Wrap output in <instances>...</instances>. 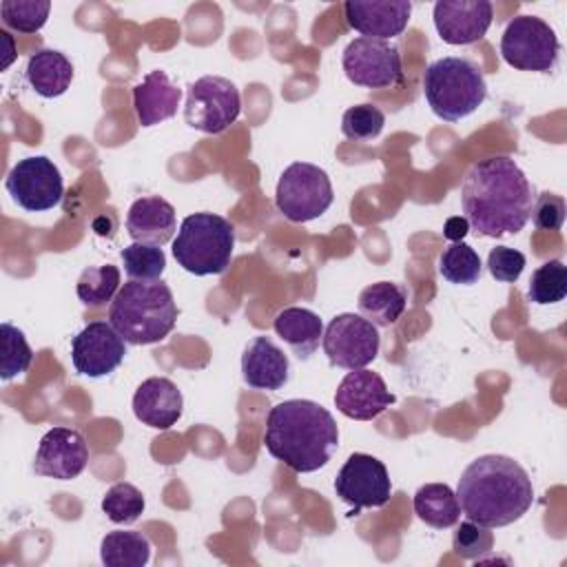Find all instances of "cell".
Listing matches in <instances>:
<instances>
[{
    "label": "cell",
    "instance_id": "cell-1",
    "mask_svg": "<svg viewBox=\"0 0 567 567\" xmlns=\"http://www.w3.org/2000/svg\"><path fill=\"white\" fill-rule=\"evenodd\" d=\"M534 188L520 166L507 155L476 159L461 184L467 224L483 237L516 235L529 221Z\"/></svg>",
    "mask_w": 567,
    "mask_h": 567
},
{
    "label": "cell",
    "instance_id": "cell-2",
    "mask_svg": "<svg viewBox=\"0 0 567 567\" xmlns=\"http://www.w3.org/2000/svg\"><path fill=\"white\" fill-rule=\"evenodd\" d=\"M456 498L470 520L494 529L516 523L532 507L534 485L518 461L483 454L463 470Z\"/></svg>",
    "mask_w": 567,
    "mask_h": 567
},
{
    "label": "cell",
    "instance_id": "cell-3",
    "mask_svg": "<svg viewBox=\"0 0 567 567\" xmlns=\"http://www.w3.org/2000/svg\"><path fill=\"white\" fill-rule=\"evenodd\" d=\"M264 445L272 458L292 472L310 474L332 458L339 445V427L321 403L288 399L270 408Z\"/></svg>",
    "mask_w": 567,
    "mask_h": 567
},
{
    "label": "cell",
    "instance_id": "cell-4",
    "mask_svg": "<svg viewBox=\"0 0 567 567\" xmlns=\"http://www.w3.org/2000/svg\"><path fill=\"white\" fill-rule=\"evenodd\" d=\"M109 321L131 346L157 343L175 328L177 303L162 279H131L113 297Z\"/></svg>",
    "mask_w": 567,
    "mask_h": 567
},
{
    "label": "cell",
    "instance_id": "cell-5",
    "mask_svg": "<svg viewBox=\"0 0 567 567\" xmlns=\"http://www.w3.org/2000/svg\"><path fill=\"white\" fill-rule=\"evenodd\" d=\"M423 95L436 117L458 122L485 102L487 82L478 64L467 58L447 55L425 69Z\"/></svg>",
    "mask_w": 567,
    "mask_h": 567
},
{
    "label": "cell",
    "instance_id": "cell-6",
    "mask_svg": "<svg viewBox=\"0 0 567 567\" xmlns=\"http://www.w3.org/2000/svg\"><path fill=\"white\" fill-rule=\"evenodd\" d=\"M235 250V226L215 213H193L182 219L173 239V257L186 272L206 277L221 275Z\"/></svg>",
    "mask_w": 567,
    "mask_h": 567
},
{
    "label": "cell",
    "instance_id": "cell-7",
    "mask_svg": "<svg viewBox=\"0 0 567 567\" xmlns=\"http://www.w3.org/2000/svg\"><path fill=\"white\" fill-rule=\"evenodd\" d=\"M332 199L334 190L328 173L308 162L290 164L281 173L275 190L279 213L295 224H306L321 217L332 206Z\"/></svg>",
    "mask_w": 567,
    "mask_h": 567
},
{
    "label": "cell",
    "instance_id": "cell-8",
    "mask_svg": "<svg viewBox=\"0 0 567 567\" xmlns=\"http://www.w3.org/2000/svg\"><path fill=\"white\" fill-rule=\"evenodd\" d=\"M556 31L538 16H516L501 35L503 60L518 71L549 73L558 62Z\"/></svg>",
    "mask_w": 567,
    "mask_h": 567
},
{
    "label": "cell",
    "instance_id": "cell-9",
    "mask_svg": "<svg viewBox=\"0 0 567 567\" xmlns=\"http://www.w3.org/2000/svg\"><path fill=\"white\" fill-rule=\"evenodd\" d=\"M241 113L239 89L221 75H204L188 86L184 120L190 128L217 135L224 133Z\"/></svg>",
    "mask_w": 567,
    "mask_h": 567
},
{
    "label": "cell",
    "instance_id": "cell-10",
    "mask_svg": "<svg viewBox=\"0 0 567 567\" xmlns=\"http://www.w3.org/2000/svg\"><path fill=\"white\" fill-rule=\"evenodd\" d=\"M323 352L332 368L361 370L370 365L381 346L377 326L354 312L337 315L321 337Z\"/></svg>",
    "mask_w": 567,
    "mask_h": 567
},
{
    "label": "cell",
    "instance_id": "cell-11",
    "mask_svg": "<svg viewBox=\"0 0 567 567\" xmlns=\"http://www.w3.org/2000/svg\"><path fill=\"white\" fill-rule=\"evenodd\" d=\"M346 78L365 89H392L403 82L401 53L394 44L372 38H354L343 49Z\"/></svg>",
    "mask_w": 567,
    "mask_h": 567
},
{
    "label": "cell",
    "instance_id": "cell-12",
    "mask_svg": "<svg viewBox=\"0 0 567 567\" xmlns=\"http://www.w3.org/2000/svg\"><path fill=\"white\" fill-rule=\"evenodd\" d=\"M334 492L352 507L350 516H357L365 507H383L392 496V481L377 456L354 452L341 465L334 478Z\"/></svg>",
    "mask_w": 567,
    "mask_h": 567
},
{
    "label": "cell",
    "instance_id": "cell-13",
    "mask_svg": "<svg viewBox=\"0 0 567 567\" xmlns=\"http://www.w3.org/2000/svg\"><path fill=\"white\" fill-rule=\"evenodd\" d=\"M7 193L11 199L29 210V213H42L62 202L64 184L60 168L44 155L24 157L9 171L4 179Z\"/></svg>",
    "mask_w": 567,
    "mask_h": 567
},
{
    "label": "cell",
    "instance_id": "cell-14",
    "mask_svg": "<svg viewBox=\"0 0 567 567\" xmlns=\"http://www.w3.org/2000/svg\"><path fill=\"white\" fill-rule=\"evenodd\" d=\"M126 357V341L111 321H91L71 341L73 368L91 379L111 374Z\"/></svg>",
    "mask_w": 567,
    "mask_h": 567
},
{
    "label": "cell",
    "instance_id": "cell-15",
    "mask_svg": "<svg viewBox=\"0 0 567 567\" xmlns=\"http://www.w3.org/2000/svg\"><path fill=\"white\" fill-rule=\"evenodd\" d=\"M434 29L445 44L465 47L485 38L494 7L489 0H439L432 11Z\"/></svg>",
    "mask_w": 567,
    "mask_h": 567
},
{
    "label": "cell",
    "instance_id": "cell-16",
    "mask_svg": "<svg viewBox=\"0 0 567 567\" xmlns=\"http://www.w3.org/2000/svg\"><path fill=\"white\" fill-rule=\"evenodd\" d=\"M89 461V445L73 427H51L38 445L33 472L38 476L71 481L80 476Z\"/></svg>",
    "mask_w": 567,
    "mask_h": 567
},
{
    "label": "cell",
    "instance_id": "cell-17",
    "mask_svg": "<svg viewBox=\"0 0 567 567\" xmlns=\"http://www.w3.org/2000/svg\"><path fill=\"white\" fill-rule=\"evenodd\" d=\"M394 401L396 396L388 390L383 377L365 368L350 370L334 392L337 410L354 421H372Z\"/></svg>",
    "mask_w": 567,
    "mask_h": 567
},
{
    "label": "cell",
    "instance_id": "cell-18",
    "mask_svg": "<svg viewBox=\"0 0 567 567\" xmlns=\"http://www.w3.org/2000/svg\"><path fill=\"white\" fill-rule=\"evenodd\" d=\"M346 22L361 33V38L390 40L405 31L412 2L408 0H348L343 4Z\"/></svg>",
    "mask_w": 567,
    "mask_h": 567
},
{
    "label": "cell",
    "instance_id": "cell-19",
    "mask_svg": "<svg viewBox=\"0 0 567 567\" xmlns=\"http://www.w3.org/2000/svg\"><path fill=\"white\" fill-rule=\"evenodd\" d=\"M184 410L179 388L166 377H148L133 394V414L148 427L168 430L173 427Z\"/></svg>",
    "mask_w": 567,
    "mask_h": 567
},
{
    "label": "cell",
    "instance_id": "cell-20",
    "mask_svg": "<svg viewBox=\"0 0 567 567\" xmlns=\"http://www.w3.org/2000/svg\"><path fill=\"white\" fill-rule=\"evenodd\" d=\"M241 377L255 390H279L290 377L288 357L268 337H255L244 348Z\"/></svg>",
    "mask_w": 567,
    "mask_h": 567
},
{
    "label": "cell",
    "instance_id": "cell-21",
    "mask_svg": "<svg viewBox=\"0 0 567 567\" xmlns=\"http://www.w3.org/2000/svg\"><path fill=\"white\" fill-rule=\"evenodd\" d=\"M126 233L133 241L164 246L177 233L173 204L157 195L135 199L126 215Z\"/></svg>",
    "mask_w": 567,
    "mask_h": 567
},
{
    "label": "cell",
    "instance_id": "cell-22",
    "mask_svg": "<svg viewBox=\"0 0 567 567\" xmlns=\"http://www.w3.org/2000/svg\"><path fill=\"white\" fill-rule=\"evenodd\" d=\"M182 102V89H177L166 71L155 69L144 75V80L133 89V109L142 126H155L171 120Z\"/></svg>",
    "mask_w": 567,
    "mask_h": 567
},
{
    "label": "cell",
    "instance_id": "cell-23",
    "mask_svg": "<svg viewBox=\"0 0 567 567\" xmlns=\"http://www.w3.org/2000/svg\"><path fill=\"white\" fill-rule=\"evenodd\" d=\"M24 78L40 97H60L71 86L73 64L58 49H40L29 58Z\"/></svg>",
    "mask_w": 567,
    "mask_h": 567
},
{
    "label": "cell",
    "instance_id": "cell-24",
    "mask_svg": "<svg viewBox=\"0 0 567 567\" xmlns=\"http://www.w3.org/2000/svg\"><path fill=\"white\" fill-rule=\"evenodd\" d=\"M272 326L277 337H281L299 359H310L323 337V321L310 308H284Z\"/></svg>",
    "mask_w": 567,
    "mask_h": 567
},
{
    "label": "cell",
    "instance_id": "cell-25",
    "mask_svg": "<svg viewBox=\"0 0 567 567\" xmlns=\"http://www.w3.org/2000/svg\"><path fill=\"white\" fill-rule=\"evenodd\" d=\"M408 306V290L394 281H377L361 290L359 310L377 328H385L399 321Z\"/></svg>",
    "mask_w": 567,
    "mask_h": 567
},
{
    "label": "cell",
    "instance_id": "cell-26",
    "mask_svg": "<svg viewBox=\"0 0 567 567\" xmlns=\"http://www.w3.org/2000/svg\"><path fill=\"white\" fill-rule=\"evenodd\" d=\"M414 514L430 527L447 529L458 523L461 505L456 492L445 483L421 485L414 494Z\"/></svg>",
    "mask_w": 567,
    "mask_h": 567
},
{
    "label": "cell",
    "instance_id": "cell-27",
    "mask_svg": "<svg viewBox=\"0 0 567 567\" xmlns=\"http://www.w3.org/2000/svg\"><path fill=\"white\" fill-rule=\"evenodd\" d=\"M100 558L106 567H144L151 560V540L142 532H109L100 543Z\"/></svg>",
    "mask_w": 567,
    "mask_h": 567
},
{
    "label": "cell",
    "instance_id": "cell-28",
    "mask_svg": "<svg viewBox=\"0 0 567 567\" xmlns=\"http://www.w3.org/2000/svg\"><path fill=\"white\" fill-rule=\"evenodd\" d=\"M117 290H120V268L113 264L84 268L75 284L78 299L91 308L106 306L109 301H113Z\"/></svg>",
    "mask_w": 567,
    "mask_h": 567
},
{
    "label": "cell",
    "instance_id": "cell-29",
    "mask_svg": "<svg viewBox=\"0 0 567 567\" xmlns=\"http://www.w3.org/2000/svg\"><path fill=\"white\" fill-rule=\"evenodd\" d=\"M481 270H483V264L478 252L465 241L450 244L439 257V272L450 284L472 286L478 281Z\"/></svg>",
    "mask_w": 567,
    "mask_h": 567
},
{
    "label": "cell",
    "instance_id": "cell-30",
    "mask_svg": "<svg viewBox=\"0 0 567 567\" xmlns=\"http://www.w3.org/2000/svg\"><path fill=\"white\" fill-rule=\"evenodd\" d=\"M565 295H567V266L560 259L545 261L532 272L529 286H527L529 301L538 306H547V303L563 301Z\"/></svg>",
    "mask_w": 567,
    "mask_h": 567
},
{
    "label": "cell",
    "instance_id": "cell-31",
    "mask_svg": "<svg viewBox=\"0 0 567 567\" xmlns=\"http://www.w3.org/2000/svg\"><path fill=\"white\" fill-rule=\"evenodd\" d=\"M0 343H2V354H0V377L2 381H9L22 372L29 370L33 361V350L24 339V332L16 328L9 321H2L0 326Z\"/></svg>",
    "mask_w": 567,
    "mask_h": 567
},
{
    "label": "cell",
    "instance_id": "cell-32",
    "mask_svg": "<svg viewBox=\"0 0 567 567\" xmlns=\"http://www.w3.org/2000/svg\"><path fill=\"white\" fill-rule=\"evenodd\" d=\"M144 496L142 492L131 483H115L106 489L102 498V512L106 518L115 525H131L135 523L144 512Z\"/></svg>",
    "mask_w": 567,
    "mask_h": 567
},
{
    "label": "cell",
    "instance_id": "cell-33",
    "mask_svg": "<svg viewBox=\"0 0 567 567\" xmlns=\"http://www.w3.org/2000/svg\"><path fill=\"white\" fill-rule=\"evenodd\" d=\"M51 2L47 0H2L0 16L4 27L18 33H35L47 24Z\"/></svg>",
    "mask_w": 567,
    "mask_h": 567
},
{
    "label": "cell",
    "instance_id": "cell-34",
    "mask_svg": "<svg viewBox=\"0 0 567 567\" xmlns=\"http://www.w3.org/2000/svg\"><path fill=\"white\" fill-rule=\"evenodd\" d=\"M120 257L124 264V272L131 279H140V281H155L162 277V272L166 268L164 250L153 244L133 241L131 246H126L122 250Z\"/></svg>",
    "mask_w": 567,
    "mask_h": 567
},
{
    "label": "cell",
    "instance_id": "cell-35",
    "mask_svg": "<svg viewBox=\"0 0 567 567\" xmlns=\"http://www.w3.org/2000/svg\"><path fill=\"white\" fill-rule=\"evenodd\" d=\"M385 124V115L374 104H357L350 106L341 117V131L348 140L365 142L381 135Z\"/></svg>",
    "mask_w": 567,
    "mask_h": 567
},
{
    "label": "cell",
    "instance_id": "cell-36",
    "mask_svg": "<svg viewBox=\"0 0 567 567\" xmlns=\"http://www.w3.org/2000/svg\"><path fill=\"white\" fill-rule=\"evenodd\" d=\"M494 547V534L489 532V527H483L474 520H463L454 536H452V549L461 556V558H481L487 551H492Z\"/></svg>",
    "mask_w": 567,
    "mask_h": 567
},
{
    "label": "cell",
    "instance_id": "cell-37",
    "mask_svg": "<svg viewBox=\"0 0 567 567\" xmlns=\"http://www.w3.org/2000/svg\"><path fill=\"white\" fill-rule=\"evenodd\" d=\"M525 268V255L509 246H496L487 255V270L496 281L514 284Z\"/></svg>",
    "mask_w": 567,
    "mask_h": 567
},
{
    "label": "cell",
    "instance_id": "cell-38",
    "mask_svg": "<svg viewBox=\"0 0 567 567\" xmlns=\"http://www.w3.org/2000/svg\"><path fill=\"white\" fill-rule=\"evenodd\" d=\"M529 217L538 230H560L565 221V199L554 193H540L534 197Z\"/></svg>",
    "mask_w": 567,
    "mask_h": 567
},
{
    "label": "cell",
    "instance_id": "cell-39",
    "mask_svg": "<svg viewBox=\"0 0 567 567\" xmlns=\"http://www.w3.org/2000/svg\"><path fill=\"white\" fill-rule=\"evenodd\" d=\"M470 233V224H467V219L465 217H450L447 221H445V226H443V237L447 239V241H461L465 235Z\"/></svg>",
    "mask_w": 567,
    "mask_h": 567
},
{
    "label": "cell",
    "instance_id": "cell-40",
    "mask_svg": "<svg viewBox=\"0 0 567 567\" xmlns=\"http://www.w3.org/2000/svg\"><path fill=\"white\" fill-rule=\"evenodd\" d=\"M0 40H2V42H4V44H7V62H4V64H2V69H7V66H9V64H11V60H13V58H16V55H13V53H16V51H13V42H11V35H9V33H7V31H0Z\"/></svg>",
    "mask_w": 567,
    "mask_h": 567
}]
</instances>
